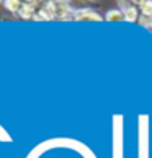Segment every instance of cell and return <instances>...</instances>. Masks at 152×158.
Instances as JSON below:
<instances>
[{"instance_id": "6da1fadb", "label": "cell", "mask_w": 152, "mask_h": 158, "mask_svg": "<svg viewBox=\"0 0 152 158\" xmlns=\"http://www.w3.org/2000/svg\"><path fill=\"white\" fill-rule=\"evenodd\" d=\"M46 7H48L52 18L64 20V18H67V16L71 15V7H69L67 2H49Z\"/></svg>"}, {"instance_id": "7a4b0ae2", "label": "cell", "mask_w": 152, "mask_h": 158, "mask_svg": "<svg viewBox=\"0 0 152 158\" xmlns=\"http://www.w3.org/2000/svg\"><path fill=\"white\" fill-rule=\"evenodd\" d=\"M72 18H74V20H77V21H82V20H85V21H102V16L98 15L97 11L90 10V8L74 11Z\"/></svg>"}, {"instance_id": "3957f363", "label": "cell", "mask_w": 152, "mask_h": 158, "mask_svg": "<svg viewBox=\"0 0 152 158\" xmlns=\"http://www.w3.org/2000/svg\"><path fill=\"white\" fill-rule=\"evenodd\" d=\"M123 15H124L126 21H139L137 20V10L136 7H126L123 8Z\"/></svg>"}, {"instance_id": "277c9868", "label": "cell", "mask_w": 152, "mask_h": 158, "mask_svg": "<svg viewBox=\"0 0 152 158\" xmlns=\"http://www.w3.org/2000/svg\"><path fill=\"white\" fill-rule=\"evenodd\" d=\"M34 5L36 3H30V2H26V3H23V7H21V10H20V15L23 16V18H31L33 16V11H34ZM34 18V16H33Z\"/></svg>"}, {"instance_id": "5b68a950", "label": "cell", "mask_w": 152, "mask_h": 158, "mask_svg": "<svg viewBox=\"0 0 152 158\" xmlns=\"http://www.w3.org/2000/svg\"><path fill=\"white\" fill-rule=\"evenodd\" d=\"M105 18L108 21H121V20H124V15H123V11H119V10H108L106 15H105Z\"/></svg>"}, {"instance_id": "8992f818", "label": "cell", "mask_w": 152, "mask_h": 158, "mask_svg": "<svg viewBox=\"0 0 152 158\" xmlns=\"http://www.w3.org/2000/svg\"><path fill=\"white\" fill-rule=\"evenodd\" d=\"M5 7H7V10H10V11L20 13L23 3H21V2H16V0H7V2H5Z\"/></svg>"}, {"instance_id": "52a82bcc", "label": "cell", "mask_w": 152, "mask_h": 158, "mask_svg": "<svg viewBox=\"0 0 152 158\" xmlns=\"http://www.w3.org/2000/svg\"><path fill=\"white\" fill-rule=\"evenodd\" d=\"M139 5L142 8V15L152 18V2H139Z\"/></svg>"}, {"instance_id": "ba28073f", "label": "cell", "mask_w": 152, "mask_h": 158, "mask_svg": "<svg viewBox=\"0 0 152 158\" xmlns=\"http://www.w3.org/2000/svg\"><path fill=\"white\" fill-rule=\"evenodd\" d=\"M149 26H150V30H152V18H150V25Z\"/></svg>"}]
</instances>
